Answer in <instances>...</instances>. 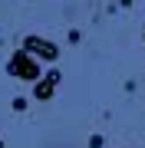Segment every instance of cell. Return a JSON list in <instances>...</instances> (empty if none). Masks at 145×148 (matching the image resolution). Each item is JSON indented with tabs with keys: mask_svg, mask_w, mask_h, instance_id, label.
<instances>
[{
	"mask_svg": "<svg viewBox=\"0 0 145 148\" xmlns=\"http://www.w3.org/2000/svg\"><path fill=\"white\" fill-rule=\"evenodd\" d=\"M7 73L13 76V79H23V82H36L40 76H43V66L33 59L27 49H13L10 59H7Z\"/></svg>",
	"mask_w": 145,
	"mask_h": 148,
	"instance_id": "1",
	"label": "cell"
},
{
	"mask_svg": "<svg viewBox=\"0 0 145 148\" xmlns=\"http://www.w3.org/2000/svg\"><path fill=\"white\" fill-rule=\"evenodd\" d=\"M20 49H27L36 63H56V59H59V46L49 43V40H43V36H23V46Z\"/></svg>",
	"mask_w": 145,
	"mask_h": 148,
	"instance_id": "2",
	"label": "cell"
},
{
	"mask_svg": "<svg viewBox=\"0 0 145 148\" xmlns=\"http://www.w3.org/2000/svg\"><path fill=\"white\" fill-rule=\"evenodd\" d=\"M79 40H82V33H79V30H69V43H73V46H76Z\"/></svg>",
	"mask_w": 145,
	"mask_h": 148,
	"instance_id": "6",
	"label": "cell"
},
{
	"mask_svg": "<svg viewBox=\"0 0 145 148\" xmlns=\"http://www.w3.org/2000/svg\"><path fill=\"white\" fill-rule=\"evenodd\" d=\"M119 3H122V10H129V7L135 3V0H119Z\"/></svg>",
	"mask_w": 145,
	"mask_h": 148,
	"instance_id": "7",
	"label": "cell"
},
{
	"mask_svg": "<svg viewBox=\"0 0 145 148\" xmlns=\"http://www.w3.org/2000/svg\"><path fill=\"white\" fill-rule=\"evenodd\" d=\"M0 148H7V145H3V138H0Z\"/></svg>",
	"mask_w": 145,
	"mask_h": 148,
	"instance_id": "8",
	"label": "cell"
},
{
	"mask_svg": "<svg viewBox=\"0 0 145 148\" xmlns=\"http://www.w3.org/2000/svg\"><path fill=\"white\" fill-rule=\"evenodd\" d=\"M59 82H63V73H59V69L53 66L46 76H40V79L33 82V99H36V102H49V99L56 95Z\"/></svg>",
	"mask_w": 145,
	"mask_h": 148,
	"instance_id": "3",
	"label": "cell"
},
{
	"mask_svg": "<svg viewBox=\"0 0 145 148\" xmlns=\"http://www.w3.org/2000/svg\"><path fill=\"white\" fill-rule=\"evenodd\" d=\"M10 106H13V112H27V106H30V102L23 99V95H16V99L10 102Z\"/></svg>",
	"mask_w": 145,
	"mask_h": 148,
	"instance_id": "4",
	"label": "cell"
},
{
	"mask_svg": "<svg viewBox=\"0 0 145 148\" xmlns=\"http://www.w3.org/2000/svg\"><path fill=\"white\" fill-rule=\"evenodd\" d=\"M142 40H145V30H142Z\"/></svg>",
	"mask_w": 145,
	"mask_h": 148,
	"instance_id": "9",
	"label": "cell"
},
{
	"mask_svg": "<svg viewBox=\"0 0 145 148\" xmlns=\"http://www.w3.org/2000/svg\"><path fill=\"white\" fill-rule=\"evenodd\" d=\"M102 145H106L102 135H89V148H102Z\"/></svg>",
	"mask_w": 145,
	"mask_h": 148,
	"instance_id": "5",
	"label": "cell"
}]
</instances>
